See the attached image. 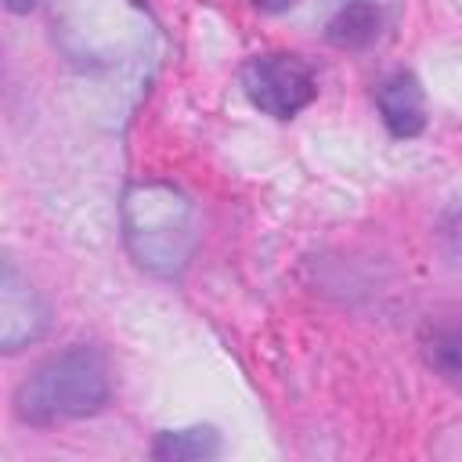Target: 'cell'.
<instances>
[{
	"instance_id": "5b68a950",
	"label": "cell",
	"mask_w": 462,
	"mask_h": 462,
	"mask_svg": "<svg viewBox=\"0 0 462 462\" xmlns=\"http://www.w3.org/2000/svg\"><path fill=\"white\" fill-rule=\"evenodd\" d=\"M422 354H426V365L440 379L462 386V318L430 325L422 336Z\"/></svg>"
},
{
	"instance_id": "3957f363",
	"label": "cell",
	"mask_w": 462,
	"mask_h": 462,
	"mask_svg": "<svg viewBox=\"0 0 462 462\" xmlns=\"http://www.w3.org/2000/svg\"><path fill=\"white\" fill-rule=\"evenodd\" d=\"M0 314H4V350H18L22 343H32L43 325H47V310L40 303V296L18 278L14 263L4 267V300H0Z\"/></svg>"
},
{
	"instance_id": "277c9868",
	"label": "cell",
	"mask_w": 462,
	"mask_h": 462,
	"mask_svg": "<svg viewBox=\"0 0 462 462\" xmlns=\"http://www.w3.org/2000/svg\"><path fill=\"white\" fill-rule=\"evenodd\" d=\"M375 105L383 112V123L393 137H415L426 126V97L411 72H393L379 83Z\"/></svg>"
},
{
	"instance_id": "9c48e42d",
	"label": "cell",
	"mask_w": 462,
	"mask_h": 462,
	"mask_svg": "<svg viewBox=\"0 0 462 462\" xmlns=\"http://www.w3.org/2000/svg\"><path fill=\"white\" fill-rule=\"evenodd\" d=\"M7 4V11H14V14H22V11H29L36 0H4Z\"/></svg>"
},
{
	"instance_id": "8992f818",
	"label": "cell",
	"mask_w": 462,
	"mask_h": 462,
	"mask_svg": "<svg viewBox=\"0 0 462 462\" xmlns=\"http://www.w3.org/2000/svg\"><path fill=\"white\" fill-rule=\"evenodd\" d=\"M379 32V11L372 4H346L328 22V40L336 47H365Z\"/></svg>"
},
{
	"instance_id": "7a4b0ae2",
	"label": "cell",
	"mask_w": 462,
	"mask_h": 462,
	"mask_svg": "<svg viewBox=\"0 0 462 462\" xmlns=\"http://www.w3.org/2000/svg\"><path fill=\"white\" fill-rule=\"evenodd\" d=\"M242 90L263 116L292 119L318 97V79L300 54L267 51L242 65Z\"/></svg>"
},
{
	"instance_id": "52a82bcc",
	"label": "cell",
	"mask_w": 462,
	"mask_h": 462,
	"mask_svg": "<svg viewBox=\"0 0 462 462\" xmlns=\"http://www.w3.org/2000/svg\"><path fill=\"white\" fill-rule=\"evenodd\" d=\"M220 444H217V433L213 430H177V433H162L152 448L155 458H209L217 455Z\"/></svg>"
},
{
	"instance_id": "6da1fadb",
	"label": "cell",
	"mask_w": 462,
	"mask_h": 462,
	"mask_svg": "<svg viewBox=\"0 0 462 462\" xmlns=\"http://www.w3.org/2000/svg\"><path fill=\"white\" fill-rule=\"evenodd\" d=\"M108 393L112 375L105 354L76 343L25 375V383L14 390V415L29 426H58L101 411Z\"/></svg>"
},
{
	"instance_id": "ba28073f",
	"label": "cell",
	"mask_w": 462,
	"mask_h": 462,
	"mask_svg": "<svg viewBox=\"0 0 462 462\" xmlns=\"http://www.w3.org/2000/svg\"><path fill=\"white\" fill-rule=\"evenodd\" d=\"M256 7H263V11H285V7H292L296 0H253Z\"/></svg>"
},
{
	"instance_id": "30bf717a",
	"label": "cell",
	"mask_w": 462,
	"mask_h": 462,
	"mask_svg": "<svg viewBox=\"0 0 462 462\" xmlns=\"http://www.w3.org/2000/svg\"><path fill=\"white\" fill-rule=\"evenodd\" d=\"M451 238L458 242V256H462V217H458V224H455V231H451Z\"/></svg>"
}]
</instances>
